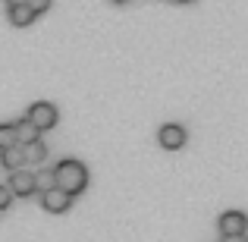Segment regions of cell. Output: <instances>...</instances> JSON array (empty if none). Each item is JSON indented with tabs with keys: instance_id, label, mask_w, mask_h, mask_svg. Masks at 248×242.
Wrapping results in <instances>:
<instances>
[{
	"instance_id": "cell-7",
	"label": "cell",
	"mask_w": 248,
	"mask_h": 242,
	"mask_svg": "<svg viewBox=\"0 0 248 242\" xmlns=\"http://www.w3.org/2000/svg\"><path fill=\"white\" fill-rule=\"evenodd\" d=\"M13 135H16V145H22V148L41 139V132H38V129L31 126V123L25 120V116H22V120H16V123H13Z\"/></svg>"
},
{
	"instance_id": "cell-14",
	"label": "cell",
	"mask_w": 248,
	"mask_h": 242,
	"mask_svg": "<svg viewBox=\"0 0 248 242\" xmlns=\"http://www.w3.org/2000/svg\"><path fill=\"white\" fill-rule=\"evenodd\" d=\"M10 205H13V192L6 189V182H0V211H6Z\"/></svg>"
},
{
	"instance_id": "cell-5",
	"label": "cell",
	"mask_w": 248,
	"mask_h": 242,
	"mask_svg": "<svg viewBox=\"0 0 248 242\" xmlns=\"http://www.w3.org/2000/svg\"><path fill=\"white\" fill-rule=\"evenodd\" d=\"M69 205H73V195L69 192H63V189H47V192H41V208L44 211H50V214H63V211H69Z\"/></svg>"
},
{
	"instance_id": "cell-15",
	"label": "cell",
	"mask_w": 248,
	"mask_h": 242,
	"mask_svg": "<svg viewBox=\"0 0 248 242\" xmlns=\"http://www.w3.org/2000/svg\"><path fill=\"white\" fill-rule=\"evenodd\" d=\"M223 242H245V236H223Z\"/></svg>"
},
{
	"instance_id": "cell-8",
	"label": "cell",
	"mask_w": 248,
	"mask_h": 242,
	"mask_svg": "<svg viewBox=\"0 0 248 242\" xmlns=\"http://www.w3.org/2000/svg\"><path fill=\"white\" fill-rule=\"evenodd\" d=\"M6 19H10V25H16V29H25V25H31L38 16L29 10V3H19V6H6Z\"/></svg>"
},
{
	"instance_id": "cell-18",
	"label": "cell",
	"mask_w": 248,
	"mask_h": 242,
	"mask_svg": "<svg viewBox=\"0 0 248 242\" xmlns=\"http://www.w3.org/2000/svg\"><path fill=\"white\" fill-rule=\"evenodd\" d=\"M176 3H195V0H176Z\"/></svg>"
},
{
	"instance_id": "cell-1",
	"label": "cell",
	"mask_w": 248,
	"mask_h": 242,
	"mask_svg": "<svg viewBox=\"0 0 248 242\" xmlns=\"http://www.w3.org/2000/svg\"><path fill=\"white\" fill-rule=\"evenodd\" d=\"M54 186L63 189V192H69L73 198L79 192H85V186H88V170H85V163L82 161H73V158L60 161L54 167Z\"/></svg>"
},
{
	"instance_id": "cell-12",
	"label": "cell",
	"mask_w": 248,
	"mask_h": 242,
	"mask_svg": "<svg viewBox=\"0 0 248 242\" xmlns=\"http://www.w3.org/2000/svg\"><path fill=\"white\" fill-rule=\"evenodd\" d=\"M16 145V135H13V123H0V151Z\"/></svg>"
},
{
	"instance_id": "cell-9",
	"label": "cell",
	"mask_w": 248,
	"mask_h": 242,
	"mask_svg": "<svg viewBox=\"0 0 248 242\" xmlns=\"http://www.w3.org/2000/svg\"><path fill=\"white\" fill-rule=\"evenodd\" d=\"M22 163H25V154H22V145H13V148H6V151H0V167L3 170H22Z\"/></svg>"
},
{
	"instance_id": "cell-10",
	"label": "cell",
	"mask_w": 248,
	"mask_h": 242,
	"mask_svg": "<svg viewBox=\"0 0 248 242\" xmlns=\"http://www.w3.org/2000/svg\"><path fill=\"white\" fill-rule=\"evenodd\" d=\"M22 154H25V161H31V163H41V161H47V142H31V145H25L22 148Z\"/></svg>"
},
{
	"instance_id": "cell-16",
	"label": "cell",
	"mask_w": 248,
	"mask_h": 242,
	"mask_svg": "<svg viewBox=\"0 0 248 242\" xmlns=\"http://www.w3.org/2000/svg\"><path fill=\"white\" fill-rule=\"evenodd\" d=\"M19 3H25V0H6V6H19Z\"/></svg>"
},
{
	"instance_id": "cell-13",
	"label": "cell",
	"mask_w": 248,
	"mask_h": 242,
	"mask_svg": "<svg viewBox=\"0 0 248 242\" xmlns=\"http://www.w3.org/2000/svg\"><path fill=\"white\" fill-rule=\"evenodd\" d=\"M25 3H29V10L35 13V16H41V13L50 10V3H54V0H25Z\"/></svg>"
},
{
	"instance_id": "cell-6",
	"label": "cell",
	"mask_w": 248,
	"mask_h": 242,
	"mask_svg": "<svg viewBox=\"0 0 248 242\" xmlns=\"http://www.w3.org/2000/svg\"><path fill=\"white\" fill-rule=\"evenodd\" d=\"M157 142H160V148H167V151H179V148L186 145V129L176 126V123H167V126H160Z\"/></svg>"
},
{
	"instance_id": "cell-11",
	"label": "cell",
	"mask_w": 248,
	"mask_h": 242,
	"mask_svg": "<svg viewBox=\"0 0 248 242\" xmlns=\"http://www.w3.org/2000/svg\"><path fill=\"white\" fill-rule=\"evenodd\" d=\"M47 189H54V170H38L35 173V192L41 195V192H47Z\"/></svg>"
},
{
	"instance_id": "cell-2",
	"label": "cell",
	"mask_w": 248,
	"mask_h": 242,
	"mask_svg": "<svg viewBox=\"0 0 248 242\" xmlns=\"http://www.w3.org/2000/svg\"><path fill=\"white\" fill-rule=\"evenodd\" d=\"M25 120H29L38 132H47V129H54L57 123H60V113H57V107L50 101H35L29 107V113H25Z\"/></svg>"
},
{
	"instance_id": "cell-3",
	"label": "cell",
	"mask_w": 248,
	"mask_h": 242,
	"mask_svg": "<svg viewBox=\"0 0 248 242\" xmlns=\"http://www.w3.org/2000/svg\"><path fill=\"white\" fill-rule=\"evenodd\" d=\"M217 226H220V236H245L248 217L242 211H223L220 220H217Z\"/></svg>"
},
{
	"instance_id": "cell-4",
	"label": "cell",
	"mask_w": 248,
	"mask_h": 242,
	"mask_svg": "<svg viewBox=\"0 0 248 242\" xmlns=\"http://www.w3.org/2000/svg\"><path fill=\"white\" fill-rule=\"evenodd\" d=\"M6 189L13 192V198H16V195H19V198H29V195H35V173H29V170H13Z\"/></svg>"
},
{
	"instance_id": "cell-17",
	"label": "cell",
	"mask_w": 248,
	"mask_h": 242,
	"mask_svg": "<svg viewBox=\"0 0 248 242\" xmlns=\"http://www.w3.org/2000/svg\"><path fill=\"white\" fill-rule=\"evenodd\" d=\"M110 3H116V6H123V3H129V0H110Z\"/></svg>"
}]
</instances>
